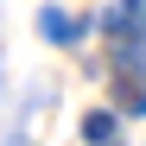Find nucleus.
<instances>
[{
	"label": "nucleus",
	"mask_w": 146,
	"mask_h": 146,
	"mask_svg": "<svg viewBox=\"0 0 146 146\" xmlns=\"http://www.w3.org/2000/svg\"><path fill=\"white\" fill-rule=\"evenodd\" d=\"M38 32L51 38V44H76L89 26H83V19H70V13H57V7H44V13H38Z\"/></svg>",
	"instance_id": "1"
},
{
	"label": "nucleus",
	"mask_w": 146,
	"mask_h": 146,
	"mask_svg": "<svg viewBox=\"0 0 146 146\" xmlns=\"http://www.w3.org/2000/svg\"><path fill=\"white\" fill-rule=\"evenodd\" d=\"M114 95H121V108H127V114H146V76H140V70H121Z\"/></svg>",
	"instance_id": "2"
},
{
	"label": "nucleus",
	"mask_w": 146,
	"mask_h": 146,
	"mask_svg": "<svg viewBox=\"0 0 146 146\" xmlns=\"http://www.w3.org/2000/svg\"><path fill=\"white\" fill-rule=\"evenodd\" d=\"M83 140H89V146H114V114H108V108L83 114Z\"/></svg>",
	"instance_id": "3"
}]
</instances>
